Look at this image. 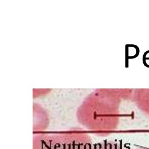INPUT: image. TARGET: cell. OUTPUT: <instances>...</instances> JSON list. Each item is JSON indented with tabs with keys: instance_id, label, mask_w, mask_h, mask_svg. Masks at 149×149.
I'll list each match as a JSON object with an SVG mask.
<instances>
[{
	"instance_id": "obj_2",
	"label": "cell",
	"mask_w": 149,
	"mask_h": 149,
	"mask_svg": "<svg viewBox=\"0 0 149 149\" xmlns=\"http://www.w3.org/2000/svg\"><path fill=\"white\" fill-rule=\"evenodd\" d=\"M98 149H122L118 144H102L101 145Z\"/></svg>"
},
{
	"instance_id": "obj_1",
	"label": "cell",
	"mask_w": 149,
	"mask_h": 149,
	"mask_svg": "<svg viewBox=\"0 0 149 149\" xmlns=\"http://www.w3.org/2000/svg\"><path fill=\"white\" fill-rule=\"evenodd\" d=\"M36 149H91L90 142L87 143H70L64 144H59L58 142L55 143L54 141H48L47 143L42 140H38L37 144H36Z\"/></svg>"
},
{
	"instance_id": "obj_3",
	"label": "cell",
	"mask_w": 149,
	"mask_h": 149,
	"mask_svg": "<svg viewBox=\"0 0 149 149\" xmlns=\"http://www.w3.org/2000/svg\"><path fill=\"white\" fill-rule=\"evenodd\" d=\"M138 149H147V148H138Z\"/></svg>"
}]
</instances>
